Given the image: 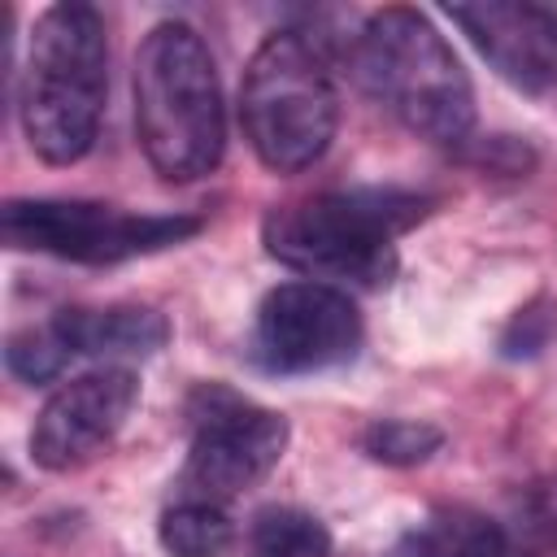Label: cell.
Here are the masks:
<instances>
[{
	"label": "cell",
	"instance_id": "6da1fadb",
	"mask_svg": "<svg viewBox=\"0 0 557 557\" xmlns=\"http://www.w3.org/2000/svg\"><path fill=\"white\" fill-rule=\"evenodd\" d=\"M431 213V196L409 187H344L296 205H278L261 218L265 252L313 278L387 287L396 278V239Z\"/></svg>",
	"mask_w": 557,
	"mask_h": 557
},
{
	"label": "cell",
	"instance_id": "7a4b0ae2",
	"mask_svg": "<svg viewBox=\"0 0 557 557\" xmlns=\"http://www.w3.org/2000/svg\"><path fill=\"white\" fill-rule=\"evenodd\" d=\"M109 96L104 17L83 0L48 4L26 39L17 78V122L30 152L48 165H74L96 148Z\"/></svg>",
	"mask_w": 557,
	"mask_h": 557
},
{
	"label": "cell",
	"instance_id": "3957f363",
	"mask_svg": "<svg viewBox=\"0 0 557 557\" xmlns=\"http://www.w3.org/2000/svg\"><path fill=\"white\" fill-rule=\"evenodd\" d=\"M135 135L148 165L170 183L218 170L226 152V104L209 44L187 22H157L135 52Z\"/></svg>",
	"mask_w": 557,
	"mask_h": 557
},
{
	"label": "cell",
	"instance_id": "277c9868",
	"mask_svg": "<svg viewBox=\"0 0 557 557\" xmlns=\"http://www.w3.org/2000/svg\"><path fill=\"white\" fill-rule=\"evenodd\" d=\"M357 83L413 135L431 144H461L474 126V87L440 26L409 9L387 4L348 39Z\"/></svg>",
	"mask_w": 557,
	"mask_h": 557
},
{
	"label": "cell",
	"instance_id": "5b68a950",
	"mask_svg": "<svg viewBox=\"0 0 557 557\" xmlns=\"http://www.w3.org/2000/svg\"><path fill=\"white\" fill-rule=\"evenodd\" d=\"M239 126L274 174H300L322 161L339 126V96L318 39L274 30L257 44L239 83Z\"/></svg>",
	"mask_w": 557,
	"mask_h": 557
},
{
	"label": "cell",
	"instance_id": "8992f818",
	"mask_svg": "<svg viewBox=\"0 0 557 557\" xmlns=\"http://www.w3.org/2000/svg\"><path fill=\"white\" fill-rule=\"evenodd\" d=\"M205 222L196 213H126L104 200L26 196L4 200L0 239L13 252H44L74 265H117L191 239Z\"/></svg>",
	"mask_w": 557,
	"mask_h": 557
},
{
	"label": "cell",
	"instance_id": "52a82bcc",
	"mask_svg": "<svg viewBox=\"0 0 557 557\" xmlns=\"http://www.w3.org/2000/svg\"><path fill=\"white\" fill-rule=\"evenodd\" d=\"M191 448L183 487L196 500H231L257 487L287 453L292 426L278 409L248 400L226 383H196L187 396Z\"/></svg>",
	"mask_w": 557,
	"mask_h": 557
},
{
	"label": "cell",
	"instance_id": "ba28073f",
	"mask_svg": "<svg viewBox=\"0 0 557 557\" xmlns=\"http://www.w3.org/2000/svg\"><path fill=\"white\" fill-rule=\"evenodd\" d=\"M361 335V309L344 287L296 278L261 296L248 357L265 374H318L352 361Z\"/></svg>",
	"mask_w": 557,
	"mask_h": 557
},
{
	"label": "cell",
	"instance_id": "9c48e42d",
	"mask_svg": "<svg viewBox=\"0 0 557 557\" xmlns=\"http://www.w3.org/2000/svg\"><path fill=\"white\" fill-rule=\"evenodd\" d=\"M135 405H139V374L131 366H104L61 383L44 400L26 435L30 461L52 474L96 461L117 440Z\"/></svg>",
	"mask_w": 557,
	"mask_h": 557
},
{
	"label": "cell",
	"instance_id": "30bf717a",
	"mask_svg": "<svg viewBox=\"0 0 557 557\" xmlns=\"http://www.w3.org/2000/svg\"><path fill=\"white\" fill-rule=\"evenodd\" d=\"M448 17L470 35V44L509 87L540 96L557 83V48L544 39L527 4H448Z\"/></svg>",
	"mask_w": 557,
	"mask_h": 557
},
{
	"label": "cell",
	"instance_id": "8fae6325",
	"mask_svg": "<svg viewBox=\"0 0 557 557\" xmlns=\"http://www.w3.org/2000/svg\"><path fill=\"white\" fill-rule=\"evenodd\" d=\"M70 357H100V361H144L170 344V322L152 305H74L57 309L48 322Z\"/></svg>",
	"mask_w": 557,
	"mask_h": 557
},
{
	"label": "cell",
	"instance_id": "7c38bea8",
	"mask_svg": "<svg viewBox=\"0 0 557 557\" xmlns=\"http://www.w3.org/2000/svg\"><path fill=\"white\" fill-rule=\"evenodd\" d=\"M396 557H513V540L474 505H435L400 535Z\"/></svg>",
	"mask_w": 557,
	"mask_h": 557
},
{
	"label": "cell",
	"instance_id": "4fadbf2b",
	"mask_svg": "<svg viewBox=\"0 0 557 557\" xmlns=\"http://www.w3.org/2000/svg\"><path fill=\"white\" fill-rule=\"evenodd\" d=\"M326 522L296 505H265L248 522V557H331Z\"/></svg>",
	"mask_w": 557,
	"mask_h": 557
},
{
	"label": "cell",
	"instance_id": "5bb4252c",
	"mask_svg": "<svg viewBox=\"0 0 557 557\" xmlns=\"http://www.w3.org/2000/svg\"><path fill=\"white\" fill-rule=\"evenodd\" d=\"M157 540L170 557H226L235 544V522L218 500H178L161 513Z\"/></svg>",
	"mask_w": 557,
	"mask_h": 557
},
{
	"label": "cell",
	"instance_id": "9a60e30c",
	"mask_svg": "<svg viewBox=\"0 0 557 557\" xmlns=\"http://www.w3.org/2000/svg\"><path fill=\"white\" fill-rule=\"evenodd\" d=\"M440 448H444V431L435 422H422V418H374L361 431V453L370 461L396 466V470L422 466Z\"/></svg>",
	"mask_w": 557,
	"mask_h": 557
},
{
	"label": "cell",
	"instance_id": "2e32d148",
	"mask_svg": "<svg viewBox=\"0 0 557 557\" xmlns=\"http://www.w3.org/2000/svg\"><path fill=\"white\" fill-rule=\"evenodd\" d=\"M65 361H70V348L52 326H26L4 339V366L22 383H48L65 370Z\"/></svg>",
	"mask_w": 557,
	"mask_h": 557
},
{
	"label": "cell",
	"instance_id": "e0dca14e",
	"mask_svg": "<svg viewBox=\"0 0 557 557\" xmlns=\"http://www.w3.org/2000/svg\"><path fill=\"white\" fill-rule=\"evenodd\" d=\"M557 335V300L553 296H531L500 331L496 348L505 361H531L540 357Z\"/></svg>",
	"mask_w": 557,
	"mask_h": 557
},
{
	"label": "cell",
	"instance_id": "ac0fdd59",
	"mask_svg": "<svg viewBox=\"0 0 557 557\" xmlns=\"http://www.w3.org/2000/svg\"><path fill=\"white\" fill-rule=\"evenodd\" d=\"M527 13H531L535 26L544 30V39L557 48V0H527Z\"/></svg>",
	"mask_w": 557,
	"mask_h": 557
}]
</instances>
